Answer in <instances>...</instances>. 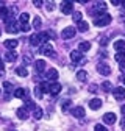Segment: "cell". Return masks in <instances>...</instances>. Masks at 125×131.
I'll use <instances>...</instances> for the list:
<instances>
[{"label":"cell","mask_w":125,"mask_h":131,"mask_svg":"<svg viewBox=\"0 0 125 131\" xmlns=\"http://www.w3.org/2000/svg\"><path fill=\"white\" fill-rule=\"evenodd\" d=\"M14 59H16V52H14V50H9V52H6V53H5V61L13 62Z\"/></svg>","instance_id":"obj_23"},{"label":"cell","mask_w":125,"mask_h":131,"mask_svg":"<svg viewBox=\"0 0 125 131\" xmlns=\"http://www.w3.org/2000/svg\"><path fill=\"white\" fill-rule=\"evenodd\" d=\"M114 58H116V61H117V62H120V64H122V62H125V52H123V53H116V56H114Z\"/></svg>","instance_id":"obj_34"},{"label":"cell","mask_w":125,"mask_h":131,"mask_svg":"<svg viewBox=\"0 0 125 131\" xmlns=\"http://www.w3.org/2000/svg\"><path fill=\"white\" fill-rule=\"evenodd\" d=\"M11 131H16V129H11Z\"/></svg>","instance_id":"obj_52"},{"label":"cell","mask_w":125,"mask_h":131,"mask_svg":"<svg viewBox=\"0 0 125 131\" xmlns=\"http://www.w3.org/2000/svg\"><path fill=\"white\" fill-rule=\"evenodd\" d=\"M72 17H74V20H75V22H78V24H80V22L83 20V14H81L80 11H75Z\"/></svg>","instance_id":"obj_28"},{"label":"cell","mask_w":125,"mask_h":131,"mask_svg":"<svg viewBox=\"0 0 125 131\" xmlns=\"http://www.w3.org/2000/svg\"><path fill=\"white\" fill-rule=\"evenodd\" d=\"M77 28H78V31H81V33H85V31H86V30L89 28V25H88V22L81 20L80 24H78V27H77Z\"/></svg>","instance_id":"obj_26"},{"label":"cell","mask_w":125,"mask_h":131,"mask_svg":"<svg viewBox=\"0 0 125 131\" xmlns=\"http://www.w3.org/2000/svg\"><path fill=\"white\" fill-rule=\"evenodd\" d=\"M20 30H22V31H30V30H31V27H30L28 24H27V25H20Z\"/></svg>","instance_id":"obj_40"},{"label":"cell","mask_w":125,"mask_h":131,"mask_svg":"<svg viewBox=\"0 0 125 131\" xmlns=\"http://www.w3.org/2000/svg\"><path fill=\"white\" fill-rule=\"evenodd\" d=\"M94 9H96V11H105L106 9V3L105 2H99V3H96Z\"/></svg>","instance_id":"obj_30"},{"label":"cell","mask_w":125,"mask_h":131,"mask_svg":"<svg viewBox=\"0 0 125 131\" xmlns=\"http://www.w3.org/2000/svg\"><path fill=\"white\" fill-rule=\"evenodd\" d=\"M70 59L74 62H80V61H83V53L80 50H72L70 52Z\"/></svg>","instance_id":"obj_11"},{"label":"cell","mask_w":125,"mask_h":131,"mask_svg":"<svg viewBox=\"0 0 125 131\" xmlns=\"http://www.w3.org/2000/svg\"><path fill=\"white\" fill-rule=\"evenodd\" d=\"M114 50L117 53H123L125 52V41L123 39H119V41L114 42Z\"/></svg>","instance_id":"obj_12"},{"label":"cell","mask_w":125,"mask_h":131,"mask_svg":"<svg viewBox=\"0 0 125 131\" xmlns=\"http://www.w3.org/2000/svg\"><path fill=\"white\" fill-rule=\"evenodd\" d=\"M53 8H55V6H53L52 3H50V5H47V9H49V11H53Z\"/></svg>","instance_id":"obj_44"},{"label":"cell","mask_w":125,"mask_h":131,"mask_svg":"<svg viewBox=\"0 0 125 131\" xmlns=\"http://www.w3.org/2000/svg\"><path fill=\"white\" fill-rule=\"evenodd\" d=\"M94 131H108V128H106L105 125H100V123H97L96 126H94Z\"/></svg>","instance_id":"obj_35"},{"label":"cell","mask_w":125,"mask_h":131,"mask_svg":"<svg viewBox=\"0 0 125 131\" xmlns=\"http://www.w3.org/2000/svg\"><path fill=\"white\" fill-rule=\"evenodd\" d=\"M30 44L36 47V45H41V41H39V36H38V33H35V35H31L30 36Z\"/></svg>","instance_id":"obj_21"},{"label":"cell","mask_w":125,"mask_h":131,"mask_svg":"<svg viewBox=\"0 0 125 131\" xmlns=\"http://www.w3.org/2000/svg\"><path fill=\"white\" fill-rule=\"evenodd\" d=\"M70 103H72L70 100H66L64 103H62V105H61V108H62V111H67V109L70 108Z\"/></svg>","instance_id":"obj_37"},{"label":"cell","mask_w":125,"mask_h":131,"mask_svg":"<svg viewBox=\"0 0 125 131\" xmlns=\"http://www.w3.org/2000/svg\"><path fill=\"white\" fill-rule=\"evenodd\" d=\"M122 5H123V6H125V0H123V2H122Z\"/></svg>","instance_id":"obj_50"},{"label":"cell","mask_w":125,"mask_h":131,"mask_svg":"<svg viewBox=\"0 0 125 131\" xmlns=\"http://www.w3.org/2000/svg\"><path fill=\"white\" fill-rule=\"evenodd\" d=\"M3 89L9 92V91L13 89V84H11V83H8V81H5V83H3Z\"/></svg>","instance_id":"obj_39"},{"label":"cell","mask_w":125,"mask_h":131,"mask_svg":"<svg viewBox=\"0 0 125 131\" xmlns=\"http://www.w3.org/2000/svg\"><path fill=\"white\" fill-rule=\"evenodd\" d=\"M16 73H17L19 77H28V70H27V67H17L16 69Z\"/></svg>","instance_id":"obj_24"},{"label":"cell","mask_w":125,"mask_h":131,"mask_svg":"<svg viewBox=\"0 0 125 131\" xmlns=\"http://www.w3.org/2000/svg\"><path fill=\"white\" fill-rule=\"evenodd\" d=\"M111 3H113L114 6H117V5H120L122 2H120V0H113V2H111Z\"/></svg>","instance_id":"obj_43"},{"label":"cell","mask_w":125,"mask_h":131,"mask_svg":"<svg viewBox=\"0 0 125 131\" xmlns=\"http://www.w3.org/2000/svg\"><path fill=\"white\" fill-rule=\"evenodd\" d=\"M120 70H123V72H125V62H122V64H120Z\"/></svg>","instance_id":"obj_47"},{"label":"cell","mask_w":125,"mask_h":131,"mask_svg":"<svg viewBox=\"0 0 125 131\" xmlns=\"http://www.w3.org/2000/svg\"><path fill=\"white\" fill-rule=\"evenodd\" d=\"M122 80H123V84H125V77H123V78H122Z\"/></svg>","instance_id":"obj_51"},{"label":"cell","mask_w":125,"mask_h":131,"mask_svg":"<svg viewBox=\"0 0 125 131\" xmlns=\"http://www.w3.org/2000/svg\"><path fill=\"white\" fill-rule=\"evenodd\" d=\"M41 91H42V94L44 92H50V83H47V81H44V83H41Z\"/></svg>","instance_id":"obj_29"},{"label":"cell","mask_w":125,"mask_h":131,"mask_svg":"<svg viewBox=\"0 0 125 131\" xmlns=\"http://www.w3.org/2000/svg\"><path fill=\"white\" fill-rule=\"evenodd\" d=\"M33 3H35V6H38V8H39V6H42V3H44V2H42V0H35Z\"/></svg>","instance_id":"obj_41"},{"label":"cell","mask_w":125,"mask_h":131,"mask_svg":"<svg viewBox=\"0 0 125 131\" xmlns=\"http://www.w3.org/2000/svg\"><path fill=\"white\" fill-rule=\"evenodd\" d=\"M72 116L75 117V119H83L85 117V108H81V106H75V108H72Z\"/></svg>","instance_id":"obj_8"},{"label":"cell","mask_w":125,"mask_h":131,"mask_svg":"<svg viewBox=\"0 0 125 131\" xmlns=\"http://www.w3.org/2000/svg\"><path fill=\"white\" fill-rule=\"evenodd\" d=\"M5 24H6V31L8 33H17L19 31V27H17V24H16L14 17H6Z\"/></svg>","instance_id":"obj_2"},{"label":"cell","mask_w":125,"mask_h":131,"mask_svg":"<svg viewBox=\"0 0 125 131\" xmlns=\"http://www.w3.org/2000/svg\"><path fill=\"white\" fill-rule=\"evenodd\" d=\"M89 48H91V42H88V41H83V42H80V45H78V50H80L81 53L88 52Z\"/></svg>","instance_id":"obj_20"},{"label":"cell","mask_w":125,"mask_h":131,"mask_svg":"<svg viewBox=\"0 0 125 131\" xmlns=\"http://www.w3.org/2000/svg\"><path fill=\"white\" fill-rule=\"evenodd\" d=\"M77 78L80 80V81H86V78H88V73H86V70H78V73H77Z\"/></svg>","instance_id":"obj_27"},{"label":"cell","mask_w":125,"mask_h":131,"mask_svg":"<svg viewBox=\"0 0 125 131\" xmlns=\"http://www.w3.org/2000/svg\"><path fill=\"white\" fill-rule=\"evenodd\" d=\"M89 108L94 109V111L100 109V108H102V100H100V98H92V100L89 102Z\"/></svg>","instance_id":"obj_14"},{"label":"cell","mask_w":125,"mask_h":131,"mask_svg":"<svg viewBox=\"0 0 125 131\" xmlns=\"http://www.w3.org/2000/svg\"><path fill=\"white\" fill-rule=\"evenodd\" d=\"M0 33H2V31H0Z\"/></svg>","instance_id":"obj_53"},{"label":"cell","mask_w":125,"mask_h":131,"mask_svg":"<svg viewBox=\"0 0 125 131\" xmlns=\"http://www.w3.org/2000/svg\"><path fill=\"white\" fill-rule=\"evenodd\" d=\"M36 108H38V106L31 102V100H27V102H25V109H27V111H28V109H33V111H35Z\"/></svg>","instance_id":"obj_33"},{"label":"cell","mask_w":125,"mask_h":131,"mask_svg":"<svg viewBox=\"0 0 125 131\" xmlns=\"http://www.w3.org/2000/svg\"><path fill=\"white\" fill-rule=\"evenodd\" d=\"M61 36H62V39H70V38H74V36H75V28H74V27H66V28H62Z\"/></svg>","instance_id":"obj_5"},{"label":"cell","mask_w":125,"mask_h":131,"mask_svg":"<svg viewBox=\"0 0 125 131\" xmlns=\"http://www.w3.org/2000/svg\"><path fill=\"white\" fill-rule=\"evenodd\" d=\"M111 20H113V17L105 13V14H99V17H96V22L94 24H96L97 27H106V25L111 24Z\"/></svg>","instance_id":"obj_1"},{"label":"cell","mask_w":125,"mask_h":131,"mask_svg":"<svg viewBox=\"0 0 125 131\" xmlns=\"http://www.w3.org/2000/svg\"><path fill=\"white\" fill-rule=\"evenodd\" d=\"M102 89L105 92H111L113 91V84L109 83V81H103V83H102Z\"/></svg>","instance_id":"obj_25"},{"label":"cell","mask_w":125,"mask_h":131,"mask_svg":"<svg viewBox=\"0 0 125 131\" xmlns=\"http://www.w3.org/2000/svg\"><path fill=\"white\" fill-rule=\"evenodd\" d=\"M16 116H17L20 120H27L28 119V111L25 109V106H22V108H19L17 111H16Z\"/></svg>","instance_id":"obj_13"},{"label":"cell","mask_w":125,"mask_h":131,"mask_svg":"<svg viewBox=\"0 0 125 131\" xmlns=\"http://www.w3.org/2000/svg\"><path fill=\"white\" fill-rule=\"evenodd\" d=\"M35 69H36V72H42L45 69V61L44 59H38L35 62Z\"/></svg>","instance_id":"obj_19"},{"label":"cell","mask_w":125,"mask_h":131,"mask_svg":"<svg viewBox=\"0 0 125 131\" xmlns=\"http://www.w3.org/2000/svg\"><path fill=\"white\" fill-rule=\"evenodd\" d=\"M100 42H102V45H106V44H108V41H106V38H103V39H102Z\"/></svg>","instance_id":"obj_45"},{"label":"cell","mask_w":125,"mask_h":131,"mask_svg":"<svg viewBox=\"0 0 125 131\" xmlns=\"http://www.w3.org/2000/svg\"><path fill=\"white\" fill-rule=\"evenodd\" d=\"M35 95H36L38 98H41V97H42V91H41V88H39V86H36V88H35Z\"/></svg>","instance_id":"obj_38"},{"label":"cell","mask_w":125,"mask_h":131,"mask_svg":"<svg viewBox=\"0 0 125 131\" xmlns=\"http://www.w3.org/2000/svg\"><path fill=\"white\" fill-rule=\"evenodd\" d=\"M16 98H22V100H25V98L28 97V91L27 89H24V88H17L14 91V94H13Z\"/></svg>","instance_id":"obj_10"},{"label":"cell","mask_w":125,"mask_h":131,"mask_svg":"<svg viewBox=\"0 0 125 131\" xmlns=\"http://www.w3.org/2000/svg\"><path fill=\"white\" fill-rule=\"evenodd\" d=\"M61 11H62V14H72V11H74V3H72V2H62V3H61Z\"/></svg>","instance_id":"obj_9"},{"label":"cell","mask_w":125,"mask_h":131,"mask_svg":"<svg viewBox=\"0 0 125 131\" xmlns=\"http://www.w3.org/2000/svg\"><path fill=\"white\" fill-rule=\"evenodd\" d=\"M3 69H5V64H3L2 59H0V72H3Z\"/></svg>","instance_id":"obj_42"},{"label":"cell","mask_w":125,"mask_h":131,"mask_svg":"<svg viewBox=\"0 0 125 131\" xmlns=\"http://www.w3.org/2000/svg\"><path fill=\"white\" fill-rule=\"evenodd\" d=\"M33 117H35L36 120L42 119V109H41V108H36V109L33 111Z\"/></svg>","instance_id":"obj_31"},{"label":"cell","mask_w":125,"mask_h":131,"mask_svg":"<svg viewBox=\"0 0 125 131\" xmlns=\"http://www.w3.org/2000/svg\"><path fill=\"white\" fill-rule=\"evenodd\" d=\"M120 111H122V114H123V116H125V105H123V106L120 108Z\"/></svg>","instance_id":"obj_48"},{"label":"cell","mask_w":125,"mask_h":131,"mask_svg":"<svg viewBox=\"0 0 125 131\" xmlns=\"http://www.w3.org/2000/svg\"><path fill=\"white\" fill-rule=\"evenodd\" d=\"M3 6H5V5H3V2H0V9H2Z\"/></svg>","instance_id":"obj_49"},{"label":"cell","mask_w":125,"mask_h":131,"mask_svg":"<svg viewBox=\"0 0 125 131\" xmlns=\"http://www.w3.org/2000/svg\"><path fill=\"white\" fill-rule=\"evenodd\" d=\"M38 36H39V41H41V45H44V44H47V41H49V38H50V35H49V33H38Z\"/></svg>","instance_id":"obj_22"},{"label":"cell","mask_w":125,"mask_h":131,"mask_svg":"<svg viewBox=\"0 0 125 131\" xmlns=\"http://www.w3.org/2000/svg\"><path fill=\"white\" fill-rule=\"evenodd\" d=\"M59 91H61V84L58 83H50V92L49 94H52V95H58L59 94Z\"/></svg>","instance_id":"obj_16"},{"label":"cell","mask_w":125,"mask_h":131,"mask_svg":"<svg viewBox=\"0 0 125 131\" xmlns=\"http://www.w3.org/2000/svg\"><path fill=\"white\" fill-rule=\"evenodd\" d=\"M47 78H49L52 83H56V80H58V70L56 69H50L49 72H47Z\"/></svg>","instance_id":"obj_15"},{"label":"cell","mask_w":125,"mask_h":131,"mask_svg":"<svg viewBox=\"0 0 125 131\" xmlns=\"http://www.w3.org/2000/svg\"><path fill=\"white\" fill-rule=\"evenodd\" d=\"M17 45H19V41H16V39H8V41H5V47L9 48V50H14Z\"/></svg>","instance_id":"obj_17"},{"label":"cell","mask_w":125,"mask_h":131,"mask_svg":"<svg viewBox=\"0 0 125 131\" xmlns=\"http://www.w3.org/2000/svg\"><path fill=\"white\" fill-rule=\"evenodd\" d=\"M8 16H9V11H8L6 6H3L2 9H0V19H6Z\"/></svg>","instance_id":"obj_32"},{"label":"cell","mask_w":125,"mask_h":131,"mask_svg":"<svg viewBox=\"0 0 125 131\" xmlns=\"http://www.w3.org/2000/svg\"><path fill=\"white\" fill-rule=\"evenodd\" d=\"M113 95H114V98L117 102H122L123 98H125V88H116V89H113Z\"/></svg>","instance_id":"obj_4"},{"label":"cell","mask_w":125,"mask_h":131,"mask_svg":"<svg viewBox=\"0 0 125 131\" xmlns=\"http://www.w3.org/2000/svg\"><path fill=\"white\" fill-rule=\"evenodd\" d=\"M41 24H42V20H41L39 17H35V19H33V28H39Z\"/></svg>","instance_id":"obj_36"},{"label":"cell","mask_w":125,"mask_h":131,"mask_svg":"<svg viewBox=\"0 0 125 131\" xmlns=\"http://www.w3.org/2000/svg\"><path fill=\"white\" fill-rule=\"evenodd\" d=\"M41 52L45 55V56H55V50H53V47L47 42V44H44L42 47H41Z\"/></svg>","instance_id":"obj_7"},{"label":"cell","mask_w":125,"mask_h":131,"mask_svg":"<svg viewBox=\"0 0 125 131\" xmlns=\"http://www.w3.org/2000/svg\"><path fill=\"white\" fill-rule=\"evenodd\" d=\"M116 120H117V117H116L114 112H106V114H103V122L106 125H113V123H116Z\"/></svg>","instance_id":"obj_6"},{"label":"cell","mask_w":125,"mask_h":131,"mask_svg":"<svg viewBox=\"0 0 125 131\" xmlns=\"http://www.w3.org/2000/svg\"><path fill=\"white\" fill-rule=\"evenodd\" d=\"M96 89H97V86H91V92H97Z\"/></svg>","instance_id":"obj_46"},{"label":"cell","mask_w":125,"mask_h":131,"mask_svg":"<svg viewBox=\"0 0 125 131\" xmlns=\"http://www.w3.org/2000/svg\"><path fill=\"white\" fill-rule=\"evenodd\" d=\"M28 20H30V14H28V13H22V14L19 16V24H20V25H27Z\"/></svg>","instance_id":"obj_18"},{"label":"cell","mask_w":125,"mask_h":131,"mask_svg":"<svg viewBox=\"0 0 125 131\" xmlns=\"http://www.w3.org/2000/svg\"><path fill=\"white\" fill-rule=\"evenodd\" d=\"M97 72L100 73V75H105V77H108L109 73H111V67L106 64V62H100L99 66H97Z\"/></svg>","instance_id":"obj_3"}]
</instances>
